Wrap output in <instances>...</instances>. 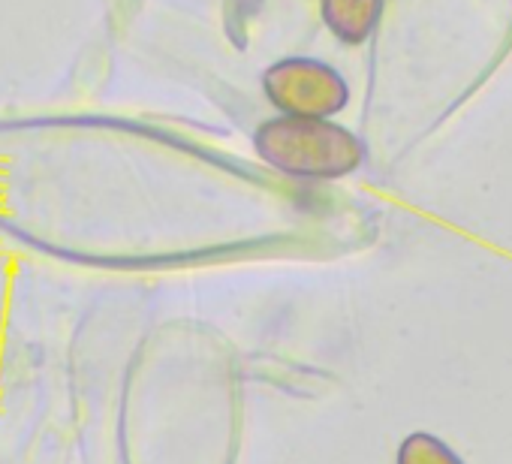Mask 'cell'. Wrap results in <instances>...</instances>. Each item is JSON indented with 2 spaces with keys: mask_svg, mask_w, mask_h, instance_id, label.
<instances>
[{
  "mask_svg": "<svg viewBox=\"0 0 512 464\" xmlns=\"http://www.w3.org/2000/svg\"><path fill=\"white\" fill-rule=\"evenodd\" d=\"M256 151L293 178H341L365 160V145L326 118L281 115L256 130Z\"/></svg>",
  "mask_w": 512,
  "mask_h": 464,
  "instance_id": "6da1fadb",
  "label": "cell"
},
{
  "mask_svg": "<svg viewBox=\"0 0 512 464\" xmlns=\"http://www.w3.org/2000/svg\"><path fill=\"white\" fill-rule=\"evenodd\" d=\"M263 85L275 109L293 118H329L350 100L341 73L311 58H290L275 64L263 76Z\"/></svg>",
  "mask_w": 512,
  "mask_h": 464,
  "instance_id": "7a4b0ae2",
  "label": "cell"
},
{
  "mask_svg": "<svg viewBox=\"0 0 512 464\" xmlns=\"http://www.w3.org/2000/svg\"><path fill=\"white\" fill-rule=\"evenodd\" d=\"M383 0H323V19L344 43H365L377 28Z\"/></svg>",
  "mask_w": 512,
  "mask_h": 464,
  "instance_id": "3957f363",
  "label": "cell"
},
{
  "mask_svg": "<svg viewBox=\"0 0 512 464\" xmlns=\"http://www.w3.org/2000/svg\"><path fill=\"white\" fill-rule=\"evenodd\" d=\"M398 464H464L443 440L434 434H410L398 449Z\"/></svg>",
  "mask_w": 512,
  "mask_h": 464,
  "instance_id": "277c9868",
  "label": "cell"
}]
</instances>
